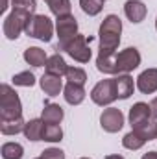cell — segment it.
Here are the masks:
<instances>
[{
	"label": "cell",
	"instance_id": "obj_1",
	"mask_svg": "<svg viewBox=\"0 0 157 159\" xmlns=\"http://www.w3.org/2000/svg\"><path fill=\"white\" fill-rule=\"evenodd\" d=\"M120 34H122V20L117 15H107L98 30V37H100L98 56H115L120 44Z\"/></svg>",
	"mask_w": 157,
	"mask_h": 159
},
{
	"label": "cell",
	"instance_id": "obj_2",
	"mask_svg": "<svg viewBox=\"0 0 157 159\" xmlns=\"http://www.w3.org/2000/svg\"><path fill=\"white\" fill-rule=\"evenodd\" d=\"M22 117V104L15 89L7 83L0 87V120H11Z\"/></svg>",
	"mask_w": 157,
	"mask_h": 159
},
{
	"label": "cell",
	"instance_id": "obj_3",
	"mask_svg": "<svg viewBox=\"0 0 157 159\" xmlns=\"http://www.w3.org/2000/svg\"><path fill=\"white\" fill-rule=\"evenodd\" d=\"M24 34L34 37V39L48 43L52 39V35H54V24H52V20L46 15H32L28 19V22H26Z\"/></svg>",
	"mask_w": 157,
	"mask_h": 159
},
{
	"label": "cell",
	"instance_id": "obj_4",
	"mask_svg": "<svg viewBox=\"0 0 157 159\" xmlns=\"http://www.w3.org/2000/svg\"><path fill=\"white\" fill-rule=\"evenodd\" d=\"M117 85H115V78H107L98 81L92 91H91V100L96 104V106H109L117 100Z\"/></svg>",
	"mask_w": 157,
	"mask_h": 159
},
{
	"label": "cell",
	"instance_id": "obj_5",
	"mask_svg": "<svg viewBox=\"0 0 157 159\" xmlns=\"http://www.w3.org/2000/svg\"><path fill=\"white\" fill-rule=\"evenodd\" d=\"M56 32H57V37H59V43H57L56 50H61L69 41H72L78 35V20H76V17L72 13L65 15V17H57Z\"/></svg>",
	"mask_w": 157,
	"mask_h": 159
},
{
	"label": "cell",
	"instance_id": "obj_6",
	"mask_svg": "<svg viewBox=\"0 0 157 159\" xmlns=\"http://www.w3.org/2000/svg\"><path fill=\"white\" fill-rule=\"evenodd\" d=\"M30 17H32V15H28V13L17 11V9H11V13L4 19V26H2L4 35H6L9 41H15L22 32H24L26 22H28Z\"/></svg>",
	"mask_w": 157,
	"mask_h": 159
},
{
	"label": "cell",
	"instance_id": "obj_7",
	"mask_svg": "<svg viewBox=\"0 0 157 159\" xmlns=\"http://www.w3.org/2000/svg\"><path fill=\"white\" fill-rule=\"evenodd\" d=\"M139 65H141V54L135 46H128V48L120 50L115 57L117 74H128V72L135 70Z\"/></svg>",
	"mask_w": 157,
	"mask_h": 159
},
{
	"label": "cell",
	"instance_id": "obj_8",
	"mask_svg": "<svg viewBox=\"0 0 157 159\" xmlns=\"http://www.w3.org/2000/svg\"><path fill=\"white\" fill-rule=\"evenodd\" d=\"M61 50H65L78 63H89V59H91V48L87 44V37L85 35H79V34L72 41H69Z\"/></svg>",
	"mask_w": 157,
	"mask_h": 159
},
{
	"label": "cell",
	"instance_id": "obj_9",
	"mask_svg": "<svg viewBox=\"0 0 157 159\" xmlns=\"http://www.w3.org/2000/svg\"><path fill=\"white\" fill-rule=\"evenodd\" d=\"M100 126L107 133H117L124 126V113L117 107H107L100 115Z\"/></svg>",
	"mask_w": 157,
	"mask_h": 159
},
{
	"label": "cell",
	"instance_id": "obj_10",
	"mask_svg": "<svg viewBox=\"0 0 157 159\" xmlns=\"http://www.w3.org/2000/svg\"><path fill=\"white\" fill-rule=\"evenodd\" d=\"M137 89L142 94H152L157 91V69H146L137 78Z\"/></svg>",
	"mask_w": 157,
	"mask_h": 159
},
{
	"label": "cell",
	"instance_id": "obj_11",
	"mask_svg": "<svg viewBox=\"0 0 157 159\" xmlns=\"http://www.w3.org/2000/svg\"><path fill=\"white\" fill-rule=\"evenodd\" d=\"M41 89L44 91V94L48 96H57L61 91H63V80L61 76H56V74H43L39 80Z\"/></svg>",
	"mask_w": 157,
	"mask_h": 159
},
{
	"label": "cell",
	"instance_id": "obj_12",
	"mask_svg": "<svg viewBox=\"0 0 157 159\" xmlns=\"http://www.w3.org/2000/svg\"><path fill=\"white\" fill-rule=\"evenodd\" d=\"M152 119V113H150V104H144V102H137L133 104V107L129 109V124L131 128H137L141 126L142 122Z\"/></svg>",
	"mask_w": 157,
	"mask_h": 159
},
{
	"label": "cell",
	"instance_id": "obj_13",
	"mask_svg": "<svg viewBox=\"0 0 157 159\" xmlns=\"http://www.w3.org/2000/svg\"><path fill=\"white\" fill-rule=\"evenodd\" d=\"M146 6L141 2V0H128L126 2V6H124V13H126V17L133 22V24H139V22H142L144 20V17H146Z\"/></svg>",
	"mask_w": 157,
	"mask_h": 159
},
{
	"label": "cell",
	"instance_id": "obj_14",
	"mask_svg": "<svg viewBox=\"0 0 157 159\" xmlns=\"http://www.w3.org/2000/svg\"><path fill=\"white\" fill-rule=\"evenodd\" d=\"M85 89L83 85H76V83H67L63 87V96L67 100V104L70 106H79L83 100H85Z\"/></svg>",
	"mask_w": 157,
	"mask_h": 159
},
{
	"label": "cell",
	"instance_id": "obj_15",
	"mask_svg": "<svg viewBox=\"0 0 157 159\" xmlns=\"http://www.w3.org/2000/svg\"><path fill=\"white\" fill-rule=\"evenodd\" d=\"M115 85H117V96L118 100H126L133 94V89H135V83L133 78L129 74H118L115 78Z\"/></svg>",
	"mask_w": 157,
	"mask_h": 159
},
{
	"label": "cell",
	"instance_id": "obj_16",
	"mask_svg": "<svg viewBox=\"0 0 157 159\" xmlns=\"http://www.w3.org/2000/svg\"><path fill=\"white\" fill-rule=\"evenodd\" d=\"M24 61L32 67H44L46 61H48V56L39 46H30V48L24 50Z\"/></svg>",
	"mask_w": 157,
	"mask_h": 159
},
{
	"label": "cell",
	"instance_id": "obj_17",
	"mask_svg": "<svg viewBox=\"0 0 157 159\" xmlns=\"http://www.w3.org/2000/svg\"><path fill=\"white\" fill-rule=\"evenodd\" d=\"M63 117H65V113H63V107L59 104H44L41 119L46 124H59L63 120Z\"/></svg>",
	"mask_w": 157,
	"mask_h": 159
},
{
	"label": "cell",
	"instance_id": "obj_18",
	"mask_svg": "<svg viewBox=\"0 0 157 159\" xmlns=\"http://www.w3.org/2000/svg\"><path fill=\"white\" fill-rule=\"evenodd\" d=\"M43 129H44V120L43 119H32L24 126V137L28 141H43Z\"/></svg>",
	"mask_w": 157,
	"mask_h": 159
},
{
	"label": "cell",
	"instance_id": "obj_19",
	"mask_svg": "<svg viewBox=\"0 0 157 159\" xmlns=\"http://www.w3.org/2000/svg\"><path fill=\"white\" fill-rule=\"evenodd\" d=\"M44 69H46V72H48V74L65 76V74H67V69H69V65H67V61L63 59V56H59V54H54V56H50V57H48V61H46Z\"/></svg>",
	"mask_w": 157,
	"mask_h": 159
},
{
	"label": "cell",
	"instance_id": "obj_20",
	"mask_svg": "<svg viewBox=\"0 0 157 159\" xmlns=\"http://www.w3.org/2000/svg\"><path fill=\"white\" fill-rule=\"evenodd\" d=\"M24 126H26V122L22 117L11 120H0V131L4 135H17L20 131H24Z\"/></svg>",
	"mask_w": 157,
	"mask_h": 159
},
{
	"label": "cell",
	"instance_id": "obj_21",
	"mask_svg": "<svg viewBox=\"0 0 157 159\" xmlns=\"http://www.w3.org/2000/svg\"><path fill=\"white\" fill-rule=\"evenodd\" d=\"M133 129H135L146 143L152 141V139H157V120H154V119L142 122L141 126H137V128H133Z\"/></svg>",
	"mask_w": 157,
	"mask_h": 159
},
{
	"label": "cell",
	"instance_id": "obj_22",
	"mask_svg": "<svg viewBox=\"0 0 157 159\" xmlns=\"http://www.w3.org/2000/svg\"><path fill=\"white\" fill-rule=\"evenodd\" d=\"M63 139V129L59 124H46L44 122V129H43V141L46 143H59Z\"/></svg>",
	"mask_w": 157,
	"mask_h": 159
},
{
	"label": "cell",
	"instance_id": "obj_23",
	"mask_svg": "<svg viewBox=\"0 0 157 159\" xmlns=\"http://www.w3.org/2000/svg\"><path fill=\"white\" fill-rule=\"evenodd\" d=\"M50 7V11L56 15V17H65V15H70V0H44Z\"/></svg>",
	"mask_w": 157,
	"mask_h": 159
},
{
	"label": "cell",
	"instance_id": "obj_24",
	"mask_svg": "<svg viewBox=\"0 0 157 159\" xmlns=\"http://www.w3.org/2000/svg\"><path fill=\"white\" fill-rule=\"evenodd\" d=\"M0 154H2L4 159H22L24 148H22L19 143H4Z\"/></svg>",
	"mask_w": 157,
	"mask_h": 159
},
{
	"label": "cell",
	"instance_id": "obj_25",
	"mask_svg": "<svg viewBox=\"0 0 157 159\" xmlns=\"http://www.w3.org/2000/svg\"><path fill=\"white\" fill-rule=\"evenodd\" d=\"M144 144H146V141H144L135 129H131L129 133H126L124 139H122V146L128 148V150H139V148H142Z\"/></svg>",
	"mask_w": 157,
	"mask_h": 159
},
{
	"label": "cell",
	"instance_id": "obj_26",
	"mask_svg": "<svg viewBox=\"0 0 157 159\" xmlns=\"http://www.w3.org/2000/svg\"><path fill=\"white\" fill-rule=\"evenodd\" d=\"M104 2L105 0H79V7L89 17H94L104 9Z\"/></svg>",
	"mask_w": 157,
	"mask_h": 159
},
{
	"label": "cell",
	"instance_id": "obj_27",
	"mask_svg": "<svg viewBox=\"0 0 157 159\" xmlns=\"http://www.w3.org/2000/svg\"><path fill=\"white\" fill-rule=\"evenodd\" d=\"M65 76H67V80H69V83H76V85H85V81H87L85 70L79 69V67H69Z\"/></svg>",
	"mask_w": 157,
	"mask_h": 159
},
{
	"label": "cell",
	"instance_id": "obj_28",
	"mask_svg": "<svg viewBox=\"0 0 157 159\" xmlns=\"http://www.w3.org/2000/svg\"><path fill=\"white\" fill-rule=\"evenodd\" d=\"M11 7H13V9H17V11L28 13V15H35L37 2H35V0H13Z\"/></svg>",
	"mask_w": 157,
	"mask_h": 159
},
{
	"label": "cell",
	"instance_id": "obj_29",
	"mask_svg": "<svg viewBox=\"0 0 157 159\" xmlns=\"http://www.w3.org/2000/svg\"><path fill=\"white\" fill-rule=\"evenodd\" d=\"M13 83L17 87H32V85H35V76L30 70H24V72H19L13 76Z\"/></svg>",
	"mask_w": 157,
	"mask_h": 159
},
{
	"label": "cell",
	"instance_id": "obj_30",
	"mask_svg": "<svg viewBox=\"0 0 157 159\" xmlns=\"http://www.w3.org/2000/svg\"><path fill=\"white\" fill-rule=\"evenodd\" d=\"M41 157L43 159H65V152L59 150V148H46L41 152Z\"/></svg>",
	"mask_w": 157,
	"mask_h": 159
},
{
	"label": "cell",
	"instance_id": "obj_31",
	"mask_svg": "<svg viewBox=\"0 0 157 159\" xmlns=\"http://www.w3.org/2000/svg\"><path fill=\"white\" fill-rule=\"evenodd\" d=\"M150 113H152V119L157 120V96L150 102Z\"/></svg>",
	"mask_w": 157,
	"mask_h": 159
},
{
	"label": "cell",
	"instance_id": "obj_32",
	"mask_svg": "<svg viewBox=\"0 0 157 159\" xmlns=\"http://www.w3.org/2000/svg\"><path fill=\"white\" fill-rule=\"evenodd\" d=\"M141 159H157V152H146Z\"/></svg>",
	"mask_w": 157,
	"mask_h": 159
},
{
	"label": "cell",
	"instance_id": "obj_33",
	"mask_svg": "<svg viewBox=\"0 0 157 159\" xmlns=\"http://www.w3.org/2000/svg\"><path fill=\"white\" fill-rule=\"evenodd\" d=\"M11 4H13V0H4V2H2V11H6Z\"/></svg>",
	"mask_w": 157,
	"mask_h": 159
},
{
	"label": "cell",
	"instance_id": "obj_34",
	"mask_svg": "<svg viewBox=\"0 0 157 159\" xmlns=\"http://www.w3.org/2000/svg\"><path fill=\"white\" fill-rule=\"evenodd\" d=\"M105 159H124L122 156H118V154H115V156H107Z\"/></svg>",
	"mask_w": 157,
	"mask_h": 159
},
{
	"label": "cell",
	"instance_id": "obj_35",
	"mask_svg": "<svg viewBox=\"0 0 157 159\" xmlns=\"http://www.w3.org/2000/svg\"><path fill=\"white\" fill-rule=\"evenodd\" d=\"M155 30H157V19H155Z\"/></svg>",
	"mask_w": 157,
	"mask_h": 159
},
{
	"label": "cell",
	"instance_id": "obj_36",
	"mask_svg": "<svg viewBox=\"0 0 157 159\" xmlns=\"http://www.w3.org/2000/svg\"><path fill=\"white\" fill-rule=\"evenodd\" d=\"M35 159H43V157H41V156H39V157H35Z\"/></svg>",
	"mask_w": 157,
	"mask_h": 159
},
{
	"label": "cell",
	"instance_id": "obj_37",
	"mask_svg": "<svg viewBox=\"0 0 157 159\" xmlns=\"http://www.w3.org/2000/svg\"><path fill=\"white\" fill-rule=\"evenodd\" d=\"M81 159H89V157H81Z\"/></svg>",
	"mask_w": 157,
	"mask_h": 159
}]
</instances>
